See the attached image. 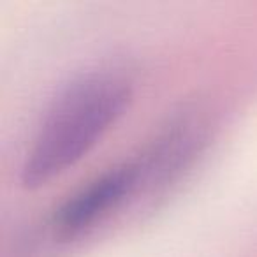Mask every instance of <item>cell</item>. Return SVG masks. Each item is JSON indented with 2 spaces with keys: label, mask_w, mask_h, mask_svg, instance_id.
Instances as JSON below:
<instances>
[{
  "label": "cell",
  "mask_w": 257,
  "mask_h": 257,
  "mask_svg": "<svg viewBox=\"0 0 257 257\" xmlns=\"http://www.w3.org/2000/svg\"><path fill=\"white\" fill-rule=\"evenodd\" d=\"M133 97V83L118 71L79 76L51 104L22 168L25 189H39L81 161Z\"/></svg>",
  "instance_id": "6da1fadb"
},
{
  "label": "cell",
  "mask_w": 257,
  "mask_h": 257,
  "mask_svg": "<svg viewBox=\"0 0 257 257\" xmlns=\"http://www.w3.org/2000/svg\"><path fill=\"white\" fill-rule=\"evenodd\" d=\"M138 180L134 166H120L109 169L102 176L69 197L55 213V225L62 234H76L114 208L131 190Z\"/></svg>",
  "instance_id": "7a4b0ae2"
}]
</instances>
